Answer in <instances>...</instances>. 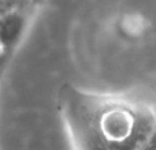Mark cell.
Segmentation results:
<instances>
[{"instance_id":"cell-1","label":"cell","mask_w":156,"mask_h":150,"mask_svg":"<svg viewBox=\"0 0 156 150\" xmlns=\"http://www.w3.org/2000/svg\"><path fill=\"white\" fill-rule=\"evenodd\" d=\"M21 3H22V0H0V15L4 14L5 11L16 7V5L21 4Z\"/></svg>"}]
</instances>
